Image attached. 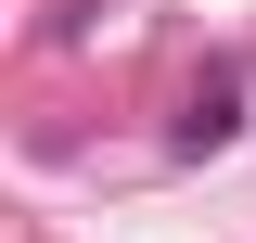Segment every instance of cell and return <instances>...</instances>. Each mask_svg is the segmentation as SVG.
I'll list each match as a JSON object with an SVG mask.
<instances>
[{
    "instance_id": "6da1fadb",
    "label": "cell",
    "mask_w": 256,
    "mask_h": 243,
    "mask_svg": "<svg viewBox=\"0 0 256 243\" xmlns=\"http://www.w3.org/2000/svg\"><path fill=\"white\" fill-rule=\"evenodd\" d=\"M230 128H244V102H230V77H205V90H192V116H180V141H192V154H218Z\"/></svg>"
}]
</instances>
